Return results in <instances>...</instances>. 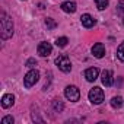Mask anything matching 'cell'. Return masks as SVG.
Here are the masks:
<instances>
[{
	"mask_svg": "<svg viewBox=\"0 0 124 124\" xmlns=\"http://www.w3.org/2000/svg\"><path fill=\"white\" fill-rule=\"evenodd\" d=\"M37 66V60L35 58H29L26 61V67H35Z\"/></svg>",
	"mask_w": 124,
	"mask_h": 124,
	"instance_id": "44dd1931",
	"label": "cell"
},
{
	"mask_svg": "<svg viewBox=\"0 0 124 124\" xmlns=\"http://www.w3.org/2000/svg\"><path fill=\"white\" fill-rule=\"evenodd\" d=\"M117 57H118L121 61H124V42L120 44V47H118V50H117Z\"/></svg>",
	"mask_w": 124,
	"mask_h": 124,
	"instance_id": "2e32d148",
	"label": "cell"
},
{
	"mask_svg": "<svg viewBox=\"0 0 124 124\" xmlns=\"http://www.w3.org/2000/svg\"><path fill=\"white\" fill-rule=\"evenodd\" d=\"M55 64H57V67H58L61 72H64V73H69V72L72 70V63H70L69 57L64 55V54H61V55H58V57L55 58Z\"/></svg>",
	"mask_w": 124,
	"mask_h": 124,
	"instance_id": "7a4b0ae2",
	"label": "cell"
},
{
	"mask_svg": "<svg viewBox=\"0 0 124 124\" xmlns=\"http://www.w3.org/2000/svg\"><path fill=\"white\" fill-rule=\"evenodd\" d=\"M117 12H118L120 16L124 19V2H118V3H117Z\"/></svg>",
	"mask_w": 124,
	"mask_h": 124,
	"instance_id": "ac0fdd59",
	"label": "cell"
},
{
	"mask_svg": "<svg viewBox=\"0 0 124 124\" xmlns=\"http://www.w3.org/2000/svg\"><path fill=\"white\" fill-rule=\"evenodd\" d=\"M61 9L66 13H75L76 12V3L75 2H66V3L61 5Z\"/></svg>",
	"mask_w": 124,
	"mask_h": 124,
	"instance_id": "7c38bea8",
	"label": "cell"
},
{
	"mask_svg": "<svg viewBox=\"0 0 124 124\" xmlns=\"http://www.w3.org/2000/svg\"><path fill=\"white\" fill-rule=\"evenodd\" d=\"M67 42H69V39H67L66 37H61V38H57L55 45H57V47H60V48H63V47H66V45H67Z\"/></svg>",
	"mask_w": 124,
	"mask_h": 124,
	"instance_id": "9a60e30c",
	"label": "cell"
},
{
	"mask_svg": "<svg viewBox=\"0 0 124 124\" xmlns=\"http://www.w3.org/2000/svg\"><path fill=\"white\" fill-rule=\"evenodd\" d=\"M108 6V0H96V8L99 10H104Z\"/></svg>",
	"mask_w": 124,
	"mask_h": 124,
	"instance_id": "e0dca14e",
	"label": "cell"
},
{
	"mask_svg": "<svg viewBox=\"0 0 124 124\" xmlns=\"http://www.w3.org/2000/svg\"><path fill=\"white\" fill-rule=\"evenodd\" d=\"M13 117L12 115H8V117H5V118H2V124H13Z\"/></svg>",
	"mask_w": 124,
	"mask_h": 124,
	"instance_id": "ffe728a7",
	"label": "cell"
},
{
	"mask_svg": "<svg viewBox=\"0 0 124 124\" xmlns=\"http://www.w3.org/2000/svg\"><path fill=\"white\" fill-rule=\"evenodd\" d=\"M13 102H15V96H13L12 93H6V95H3V98H2V107H3V108H9V107H12Z\"/></svg>",
	"mask_w": 124,
	"mask_h": 124,
	"instance_id": "30bf717a",
	"label": "cell"
},
{
	"mask_svg": "<svg viewBox=\"0 0 124 124\" xmlns=\"http://www.w3.org/2000/svg\"><path fill=\"white\" fill-rule=\"evenodd\" d=\"M101 80H102V83L105 85V86H111L112 85V73L109 72V70H104L102 72V78H101Z\"/></svg>",
	"mask_w": 124,
	"mask_h": 124,
	"instance_id": "8fae6325",
	"label": "cell"
},
{
	"mask_svg": "<svg viewBox=\"0 0 124 124\" xmlns=\"http://www.w3.org/2000/svg\"><path fill=\"white\" fill-rule=\"evenodd\" d=\"M89 101L92 104H96V105L102 104V101H104V91L101 88H98V86L92 88L89 91Z\"/></svg>",
	"mask_w": 124,
	"mask_h": 124,
	"instance_id": "3957f363",
	"label": "cell"
},
{
	"mask_svg": "<svg viewBox=\"0 0 124 124\" xmlns=\"http://www.w3.org/2000/svg\"><path fill=\"white\" fill-rule=\"evenodd\" d=\"M64 95H66V98H67L69 101H73V102L79 101V98H80V92H79V89H78L76 86H73V85L66 88Z\"/></svg>",
	"mask_w": 124,
	"mask_h": 124,
	"instance_id": "5b68a950",
	"label": "cell"
},
{
	"mask_svg": "<svg viewBox=\"0 0 124 124\" xmlns=\"http://www.w3.org/2000/svg\"><path fill=\"white\" fill-rule=\"evenodd\" d=\"M98 75H99V70L96 67H91L85 72V78H86L88 82H95L98 79Z\"/></svg>",
	"mask_w": 124,
	"mask_h": 124,
	"instance_id": "52a82bcc",
	"label": "cell"
},
{
	"mask_svg": "<svg viewBox=\"0 0 124 124\" xmlns=\"http://www.w3.org/2000/svg\"><path fill=\"white\" fill-rule=\"evenodd\" d=\"M53 108H54L55 111L61 112V111H63V108H64V105H63V102H61L60 99H54V101H53Z\"/></svg>",
	"mask_w": 124,
	"mask_h": 124,
	"instance_id": "5bb4252c",
	"label": "cell"
},
{
	"mask_svg": "<svg viewBox=\"0 0 124 124\" xmlns=\"http://www.w3.org/2000/svg\"><path fill=\"white\" fill-rule=\"evenodd\" d=\"M0 26H2V39H8L13 35V23L12 19L2 12V21H0Z\"/></svg>",
	"mask_w": 124,
	"mask_h": 124,
	"instance_id": "6da1fadb",
	"label": "cell"
},
{
	"mask_svg": "<svg viewBox=\"0 0 124 124\" xmlns=\"http://www.w3.org/2000/svg\"><path fill=\"white\" fill-rule=\"evenodd\" d=\"M92 53H93V55H95L96 58H101V57H104V55H105V47H104V44H101V42H96V44L92 47Z\"/></svg>",
	"mask_w": 124,
	"mask_h": 124,
	"instance_id": "ba28073f",
	"label": "cell"
},
{
	"mask_svg": "<svg viewBox=\"0 0 124 124\" xmlns=\"http://www.w3.org/2000/svg\"><path fill=\"white\" fill-rule=\"evenodd\" d=\"M38 79H39L38 70H31V72H28V73L25 75V78H23V85H25V88L34 86V85L38 82Z\"/></svg>",
	"mask_w": 124,
	"mask_h": 124,
	"instance_id": "277c9868",
	"label": "cell"
},
{
	"mask_svg": "<svg viewBox=\"0 0 124 124\" xmlns=\"http://www.w3.org/2000/svg\"><path fill=\"white\" fill-rule=\"evenodd\" d=\"M80 21H82V25L85 26V28H92L95 23H96V21L91 16V15H88V13H85V15H82V18H80Z\"/></svg>",
	"mask_w": 124,
	"mask_h": 124,
	"instance_id": "9c48e42d",
	"label": "cell"
},
{
	"mask_svg": "<svg viewBox=\"0 0 124 124\" xmlns=\"http://www.w3.org/2000/svg\"><path fill=\"white\" fill-rule=\"evenodd\" d=\"M121 105H123V98L121 96H114L111 99V107L112 108H120Z\"/></svg>",
	"mask_w": 124,
	"mask_h": 124,
	"instance_id": "4fadbf2b",
	"label": "cell"
},
{
	"mask_svg": "<svg viewBox=\"0 0 124 124\" xmlns=\"http://www.w3.org/2000/svg\"><path fill=\"white\" fill-rule=\"evenodd\" d=\"M51 51H53V47H51L50 42H41L38 45V54L42 55V57H48L51 54Z\"/></svg>",
	"mask_w": 124,
	"mask_h": 124,
	"instance_id": "8992f818",
	"label": "cell"
},
{
	"mask_svg": "<svg viewBox=\"0 0 124 124\" xmlns=\"http://www.w3.org/2000/svg\"><path fill=\"white\" fill-rule=\"evenodd\" d=\"M45 25H47V28H50V29H54V28L57 26V23H55L51 18H47V19H45Z\"/></svg>",
	"mask_w": 124,
	"mask_h": 124,
	"instance_id": "d6986e66",
	"label": "cell"
}]
</instances>
